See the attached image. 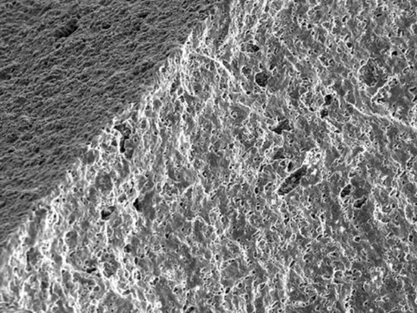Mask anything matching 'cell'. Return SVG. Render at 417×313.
I'll use <instances>...</instances> for the list:
<instances>
[{"mask_svg": "<svg viewBox=\"0 0 417 313\" xmlns=\"http://www.w3.org/2000/svg\"><path fill=\"white\" fill-rule=\"evenodd\" d=\"M305 173H306V167H302L301 169L297 171L296 173H293L290 178H288L287 180L284 181V183L283 184V186L279 190L280 193H288L292 189H294L295 187L298 186L301 177L303 176Z\"/></svg>", "mask_w": 417, "mask_h": 313, "instance_id": "6da1fadb", "label": "cell"}]
</instances>
